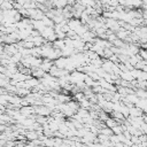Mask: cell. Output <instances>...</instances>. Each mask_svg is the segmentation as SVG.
I'll use <instances>...</instances> for the list:
<instances>
[{
  "instance_id": "cell-1",
  "label": "cell",
  "mask_w": 147,
  "mask_h": 147,
  "mask_svg": "<svg viewBox=\"0 0 147 147\" xmlns=\"http://www.w3.org/2000/svg\"><path fill=\"white\" fill-rule=\"evenodd\" d=\"M34 113H37L40 116H46L51 113V110L47 107H37V108H34Z\"/></svg>"
},
{
  "instance_id": "cell-2",
  "label": "cell",
  "mask_w": 147,
  "mask_h": 147,
  "mask_svg": "<svg viewBox=\"0 0 147 147\" xmlns=\"http://www.w3.org/2000/svg\"><path fill=\"white\" fill-rule=\"evenodd\" d=\"M20 113L21 114H23L24 116H29V115H31V114H33L34 113V108H32V107H28V106H24V107H22L21 108V110H20Z\"/></svg>"
},
{
  "instance_id": "cell-3",
  "label": "cell",
  "mask_w": 147,
  "mask_h": 147,
  "mask_svg": "<svg viewBox=\"0 0 147 147\" xmlns=\"http://www.w3.org/2000/svg\"><path fill=\"white\" fill-rule=\"evenodd\" d=\"M3 10H7V9H11V8H14V6H13V1H3L2 3H1V6H0Z\"/></svg>"
},
{
  "instance_id": "cell-4",
  "label": "cell",
  "mask_w": 147,
  "mask_h": 147,
  "mask_svg": "<svg viewBox=\"0 0 147 147\" xmlns=\"http://www.w3.org/2000/svg\"><path fill=\"white\" fill-rule=\"evenodd\" d=\"M105 121H106V125H107L108 127H110V129L117 124V122L115 121V118H114V119H110V118H106Z\"/></svg>"
},
{
  "instance_id": "cell-5",
  "label": "cell",
  "mask_w": 147,
  "mask_h": 147,
  "mask_svg": "<svg viewBox=\"0 0 147 147\" xmlns=\"http://www.w3.org/2000/svg\"><path fill=\"white\" fill-rule=\"evenodd\" d=\"M111 130H113V133H115V134H121V133H123V131H124V130H123L121 126H118L117 124H116L115 126H113Z\"/></svg>"
},
{
  "instance_id": "cell-6",
  "label": "cell",
  "mask_w": 147,
  "mask_h": 147,
  "mask_svg": "<svg viewBox=\"0 0 147 147\" xmlns=\"http://www.w3.org/2000/svg\"><path fill=\"white\" fill-rule=\"evenodd\" d=\"M2 13H3V9H2L1 7H0V18L2 17Z\"/></svg>"
},
{
  "instance_id": "cell-7",
  "label": "cell",
  "mask_w": 147,
  "mask_h": 147,
  "mask_svg": "<svg viewBox=\"0 0 147 147\" xmlns=\"http://www.w3.org/2000/svg\"><path fill=\"white\" fill-rule=\"evenodd\" d=\"M3 2V0H0V6H1V3Z\"/></svg>"
},
{
  "instance_id": "cell-8",
  "label": "cell",
  "mask_w": 147,
  "mask_h": 147,
  "mask_svg": "<svg viewBox=\"0 0 147 147\" xmlns=\"http://www.w3.org/2000/svg\"><path fill=\"white\" fill-rule=\"evenodd\" d=\"M3 1H14V0H3Z\"/></svg>"
},
{
  "instance_id": "cell-9",
  "label": "cell",
  "mask_w": 147,
  "mask_h": 147,
  "mask_svg": "<svg viewBox=\"0 0 147 147\" xmlns=\"http://www.w3.org/2000/svg\"><path fill=\"white\" fill-rule=\"evenodd\" d=\"M0 25H1V20H0Z\"/></svg>"
}]
</instances>
